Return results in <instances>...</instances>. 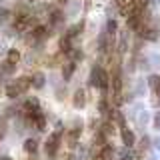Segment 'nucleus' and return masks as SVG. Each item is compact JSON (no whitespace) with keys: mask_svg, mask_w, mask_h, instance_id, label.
Returning <instances> with one entry per match:
<instances>
[{"mask_svg":"<svg viewBox=\"0 0 160 160\" xmlns=\"http://www.w3.org/2000/svg\"><path fill=\"white\" fill-rule=\"evenodd\" d=\"M100 112H106V100H100Z\"/></svg>","mask_w":160,"mask_h":160,"instance_id":"nucleus-23","label":"nucleus"},{"mask_svg":"<svg viewBox=\"0 0 160 160\" xmlns=\"http://www.w3.org/2000/svg\"><path fill=\"white\" fill-rule=\"evenodd\" d=\"M30 2H36V0H30Z\"/></svg>","mask_w":160,"mask_h":160,"instance_id":"nucleus-26","label":"nucleus"},{"mask_svg":"<svg viewBox=\"0 0 160 160\" xmlns=\"http://www.w3.org/2000/svg\"><path fill=\"white\" fill-rule=\"evenodd\" d=\"M24 150H26V152H34V150H36V140L28 138L26 142H24Z\"/></svg>","mask_w":160,"mask_h":160,"instance_id":"nucleus-13","label":"nucleus"},{"mask_svg":"<svg viewBox=\"0 0 160 160\" xmlns=\"http://www.w3.org/2000/svg\"><path fill=\"white\" fill-rule=\"evenodd\" d=\"M84 104H86V94H84V90H76V92H74V106L82 108Z\"/></svg>","mask_w":160,"mask_h":160,"instance_id":"nucleus-4","label":"nucleus"},{"mask_svg":"<svg viewBox=\"0 0 160 160\" xmlns=\"http://www.w3.org/2000/svg\"><path fill=\"white\" fill-rule=\"evenodd\" d=\"M18 94H20V90H18L16 84H8V86H6V96L8 98H16Z\"/></svg>","mask_w":160,"mask_h":160,"instance_id":"nucleus-11","label":"nucleus"},{"mask_svg":"<svg viewBox=\"0 0 160 160\" xmlns=\"http://www.w3.org/2000/svg\"><path fill=\"white\" fill-rule=\"evenodd\" d=\"M14 84L18 86L20 92H26V90H28L30 86H32V78H28V76H20V78H18Z\"/></svg>","mask_w":160,"mask_h":160,"instance_id":"nucleus-3","label":"nucleus"},{"mask_svg":"<svg viewBox=\"0 0 160 160\" xmlns=\"http://www.w3.org/2000/svg\"><path fill=\"white\" fill-rule=\"evenodd\" d=\"M100 70L98 66L96 68H92V72H90V86H100Z\"/></svg>","mask_w":160,"mask_h":160,"instance_id":"nucleus-5","label":"nucleus"},{"mask_svg":"<svg viewBox=\"0 0 160 160\" xmlns=\"http://www.w3.org/2000/svg\"><path fill=\"white\" fill-rule=\"evenodd\" d=\"M108 34H114V32H116V22H114V20H108Z\"/></svg>","mask_w":160,"mask_h":160,"instance_id":"nucleus-19","label":"nucleus"},{"mask_svg":"<svg viewBox=\"0 0 160 160\" xmlns=\"http://www.w3.org/2000/svg\"><path fill=\"white\" fill-rule=\"evenodd\" d=\"M18 60H20V52L16 48H12V50H8V62L10 64H18Z\"/></svg>","mask_w":160,"mask_h":160,"instance_id":"nucleus-10","label":"nucleus"},{"mask_svg":"<svg viewBox=\"0 0 160 160\" xmlns=\"http://www.w3.org/2000/svg\"><path fill=\"white\" fill-rule=\"evenodd\" d=\"M24 110H26L28 114H32L34 110H38V100H36V98H30V100H26V104H24Z\"/></svg>","mask_w":160,"mask_h":160,"instance_id":"nucleus-9","label":"nucleus"},{"mask_svg":"<svg viewBox=\"0 0 160 160\" xmlns=\"http://www.w3.org/2000/svg\"><path fill=\"white\" fill-rule=\"evenodd\" d=\"M0 160H12L10 156H0Z\"/></svg>","mask_w":160,"mask_h":160,"instance_id":"nucleus-25","label":"nucleus"},{"mask_svg":"<svg viewBox=\"0 0 160 160\" xmlns=\"http://www.w3.org/2000/svg\"><path fill=\"white\" fill-rule=\"evenodd\" d=\"M120 158H122V160H134V156H132V152H130L128 148H124L122 152H120Z\"/></svg>","mask_w":160,"mask_h":160,"instance_id":"nucleus-18","label":"nucleus"},{"mask_svg":"<svg viewBox=\"0 0 160 160\" xmlns=\"http://www.w3.org/2000/svg\"><path fill=\"white\" fill-rule=\"evenodd\" d=\"M154 126H156V128H160V112L156 114V116H154Z\"/></svg>","mask_w":160,"mask_h":160,"instance_id":"nucleus-22","label":"nucleus"},{"mask_svg":"<svg viewBox=\"0 0 160 160\" xmlns=\"http://www.w3.org/2000/svg\"><path fill=\"white\" fill-rule=\"evenodd\" d=\"M122 140H124V144H126V148L134 146V134L130 132V130H126V128L122 130Z\"/></svg>","mask_w":160,"mask_h":160,"instance_id":"nucleus-7","label":"nucleus"},{"mask_svg":"<svg viewBox=\"0 0 160 160\" xmlns=\"http://www.w3.org/2000/svg\"><path fill=\"white\" fill-rule=\"evenodd\" d=\"M60 50H62V52H70V50H72L70 48V38L64 36L62 40H60Z\"/></svg>","mask_w":160,"mask_h":160,"instance_id":"nucleus-16","label":"nucleus"},{"mask_svg":"<svg viewBox=\"0 0 160 160\" xmlns=\"http://www.w3.org/2000/svg\"><path fill=\"white\" fill-rule=\"evenodd\" d=\"M60 136H62V128L58 126L56 132H52V134H50V138L46 140V154H48V156H54V154H56V150H58V142H60Z\"/></svg>","mask_w":160,"mask_h":160,"instance_id":"nucleus-1","label":"nucleus"},{"mask_svg":"<svg viewBox=\"0 0 160 160\" xmlns=\"http://www.w3.org/2000/svg\"><path fill=\"white\" fill-rule=\"evenodd\" d=\"M68 54H70V58H72V60H70V62H74V64H76L78 60H82V52H80L78 48H72V50H70Z\"/></svg>","mask_w":160,"mask_h":160,"instance_id":"nucleus-12","label":"nucleus"},{"mask_svg":"<svg viewBox=\"0 0 160 160\" xmlns=\"http://www.w3.org/2000/svg\"><path fill=\"white\" fill-rule=\"evenodd\" d=\"M60 18H62V14H60V12H52V16H50V22L56 24V22H60Z\"/></svg>","mask_w":160,"mask_h":160,"instance_id":"nucleus-20","label":"nucleus"},{"mask_svg":"<svg viewBox=\"0 0 160 160\" xmlns=\"http://www.w3.org/2000/svg\"><path fill=\"white\" fill-rule=\"evenodd\" d=\"M30 22H32V18H30L28 14H24V12L16 14V18H14V28H16V30H24Z\"/></svg>","mask_w":160,"mask_h":160,"instance_id":"nucleus-2","label":"nucleus"},{"mask_svg":"<svg viewBox=\"0 0 160 160\" xmlns=\"http://www.w3.org/2000/svg\"><path fill=\"white\" fill-rule=\"evenodd\" d=\"M74 68H76V64H74V62H66V64L62 66V78H64V80H68L70 76H72Z\"/></svg>","mask_w":160,"mask_h":160,"instance_id":"nucleus-6","label":"nucleus"},{"mask_svg":"<svg viewBox=\"0 0 160 160\" xmlns=\"http://www.w3.org/2000/svg\"><path fill=\"white\" fill-rule=\"evenodd\" d=\"M8 14H10V12H8L6 8H0V22H4V20L8 18Z\"/></svg>","mask_w":160,"mask_h":160,"instance_id":"nucleus-21","label":"nucleus"},{"mask_svg":"<svg viewBox=\"0 0 160 160\" xmlns=\"http://www.w3.org/2000/svg\"><path fill=\"white\" fill-rule=\"evenodd\" d=\"M154 102H156V104H158V102H160V86H158V88H156V100H154Z\"/></svg>","mask_w":160,"mask_h":160,"instance_id":"nucleus-24","label":"nucleus"},{"mask_svg":"<svg viewBox=\"0 0 160 160\" xmlns=\"http://www.w3.org/2000/svg\"><path fill=\"white\" fill-rule=\"evenodd\" d=\"M44 80H46V78H44V74H42V72H36V74L32 76V86H34V88H42V86H44Z\"/></svg>","mask_w":160,"mask_h":160,"instance_id":"nucleus-8","label":"nucleus"},{"mask_svg":"<svg viewBox=\"0 0 160 160\" xmlns=\"http://www.w3.org/2000/svg\"><path fill=\"white\" fill-rule=\"evenodd\" d=\"M32 36L34 38H44V36H46V28H44V26H36L32 30Z\"/></svg>","mask_w":160,"mask_h":160,"instance_id":"nucleus-14","label":"nucleus"},{"mask_svg":"<svg viewBox=\"0 0 160 160\" xmlns=\"http://www.w3.org/2000/svg\"><path fill=\"white\" fill-rule=\"evenodd\" d=\"M100 88H102V90H106V88H108V74L104 72V70L100 72Z\"/></svg>","mask_w":160,"mask_h":160,"instance_id":"nucleus-17","label":"nucleus"},{"mask_svg":"<svg viewBox=\"0 0 160 160\" xmlns=\"http://www.w3.org/2000/svg\"><path fill=\"white\" fill-rule=\"evenodd\" d=\"M148 84H150V88L156 90V88L160 86V76H158V74H152V76L148 78Z\"/></svg>","mask_w":160,"mask_h":160,"instance_id":"nucleus-15","label":"nucleus"}]
</instances>
